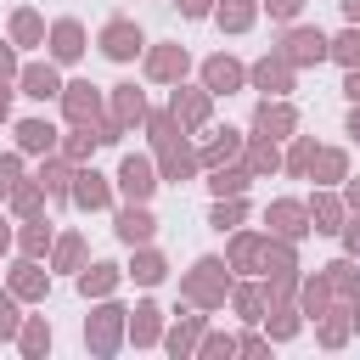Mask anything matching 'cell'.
<instances>
[{"label": "cell", "mask_w": 360, "mask_h": 360, "mask_svg": "<svg viewBox=\"0 0 360 360\" xmlns=\"http://www.w3.org/2000/svg\"><path fill=\"white\" fill-rule=\"evenodd\" d=\"M0 112H6V90H0Z\"/></svg>", "instance_id": "cell-28"}, {"label": "cell", "mask_w": 360, "mask_h": 360, "mask_svg": "<svg viewBox=\"0 0 360 360\" xmlns=\"http://www.w3.org/2000/svg\"><path fill=\"white\" fill-rule=\"evenodd\" d=\"M349 129H354V135H360V112H354V118H349Z\"/></svg>", "instance_id": "cell-27"}, {"label": "cell", "mask_w": 360, "mask_h": 360, "mask_svg": "<svg viewBox=\"0 0 360 360\" xmlns=\"http://www.w3.org/2000/svg\"><path fill=\"white\" fill-rule=\"evenodd\" d=\"M118 180H124V191H129V197H146V191H152V169H146L141 158H129Z\"/></svg>", "instance_id": "cell-3"}, {"label": "cell", "mask_w": 360, "mask_h": 360, "mask_svg": "<svg viewBox=\"0 0 360 360\" xmlns=\"http://www.w3.org/2000/svg\"><path fill=\"white\" fill-rule=\"evenodd\" d=\"M79 202H84V208H101V202H107L101 174H79Z\"/></svg>", "instance_id": "cell-8"}, {"label": "cell", "mask_w": 360, "mask_h": 360, "mask_svg": "<svg viewBox=\"0 0 360 360\" xmlns=\"http://www.w3.org/2000/svg\"><path fill=\"white\" fill-rule=\"evenodd\" d=\"M242 186H248L242 174H214V191H219V197H225V191H242Z\"/></svg>", "instance_id": "cell-19"}, {"label": "cell", "mask_w": 360, "mask_h": 360, "mask_svg": "<svg viewBox=\"0 0 360 360\" xmlns=\"http://www.w3.org/2000/svg\"><path fill=\"white\" fill-rule=\"evenodd\" d=\"M68 112H73L79 124L96 118V96H90V84H73V90H68Z\"/></svg>", "instance_id": "cell-5"}, {"label": "cell", "mask_w": 360, "mask_h": 360, "mask_svg": "<svg viewBox=\"0 0 360 360\" xmlns=\"http://www.w3.org/2000/svg\"><path fill=\"white\" fill-rule=\"evenodd\" d=\"M270 11H276V17H292V11H298V0H270Z\"/></svg>", "instance_id": "cell-23"}, {"label": "cell", "mask_w": 360, "mask_h": 360, "mask_svg": "<svg viewBox=\"0 0 360 360\" xmlns=\"http://www.w3.org/2000/svg\"><path fill=\"white\" fill-rule=\"evenodd\" d=\"M22 343H28V349H34V354H39V349H45V343H51V332H45V326H28V338H22Z\"/></svg>", "instance_id": "cell-20"}, {"label": "cell", "mask_w": 360, "mask_h": 360, "mask_svg": "<svg viewBox=\"0 0 360 360\" xmlns=\"http://www.w3.org/2000/svg\"><path fill=\"white\" fill-rule=\"evenodd\" d=\"M248 17H253V11H248V0H225V6H219V22H231V28H242Z\"/></svg>", "instance_id": "cell-14"}, {"label": "cell", "mask_w": 360, "mask_h": 360, "mask_svg": "<svg viewBox=\"0 0 360 360\" xmlns=\"http://www.w3.org/2000/svg\"><path fill=\"white\" fill-rule=\"evenodd\" d=\"M34 34H39V22H34L28 11H22V17H17V39H34Z\"/></svg>", "instance_id": "cell-21"}, {"label": "cell", "mask_w": 360, "mask_h": 360, "mask_svg": "<svg viewBox=\"0 0 360 360\" xmlns=\"http://www.w3.org/2000/svg\"><path fill=\"white\" fill-rule=\"evenodd\" d=\"M208 84H214V90H231V84H236V68H231V62H208Z\"/></svg>", "instance_id": "cell-13"}, {"label": "cell", "mask_w": 360, "mask_h": 360, "mask_svg": "<svg viewBox=\"0 0 360 360\" xmlns=\"http://www.w3.org/2000/svg\"><path fill=\"white\" fill-rule=\"evenodd\" d=\"M276 225H281L287 236H298V231H304V225H298V208H276Z\"/></svg>", "instance_id": "cell-17"}, {"label": "cell", "mask_w": 360, "mask_h": 360, "mask_svg": "<svg viewBox=\"0 0 360 360\" xmlns=\"http://www.w3.org/2000/svg\"><path fill=\"white\" fill-rule=\"evenodd\" d=\"M22 84H28V96H39V101H45V96H56V90H62V84H56V73H51V68H28V73H22Z\"/></svg>", "instance_id": "cell-4"}, {"label": "cell", "mask_w": 360, "mask_h": 360, "mask_svg": "<svg viewBox=\"0 0 360 360\" xmlns=\"http://www.w3.org/2000/svg\"><path fill=\"white\" fill-rule=\"evenodd\" d=\"M112 281V264H96V276H84V292H101Z\"/></svg>", "instance_id": "cell-18"}, {"label": "cell", "mask_w": 360, "mask_h": 360, "mask_svg": "<svg viewBox=\"0 0 360 360\" xmlns=\"http://www.w3.org/2000/svg\"><path fill=\"white\" fill-rule=\"evenodd\" d=\"M17 326V309H11V298H0V332H11Z\"/></svg>", "instance_id": "cell-22"}, {"label": "cell", "mask_w": 360, "mask_h": 360, "mask_svg": "<svg viewBox=\"0 0 360 360\" xmlns=\"http://www.w3.org/2000/svg\"><path fill=\"white\" fill-rule=\"evenodd\" d=\"M349 96H354V101H360V73H349Z\"/></svg>", "instance_id": "cell-25"}, {"label": "cell", "mask_w": 360, "mask_h": 360, "mask_svg": "<svg viewBox=\"0 0 360 360\" xmlns=\"http://www.w3.org/2000/svg\"><path fill=\"white\" fill-rule=\"evenodd\" d=\"M118 231H124V236H129V242H146V236H152V219H146V214H141V208H129V214H124V219H118Z\"/></svg>", "instance_id": "cell-9"}, {"label": "cell", "mask_w": 360, "mask_h": 360, "mask_svg": "<svg viewBox=\"0 0 360 360\" xmlns=\"http://www.w3.org/2000/svg\"><path fill=\"white\" fill-rule=\"evenodd\" d=\"M101 51H107V56H118V62H129V56L141 51V34H135L129 22H112V28L101 34Z\"/></svg>", "instance_id": "cell-1"}, {"label": "cell", "mask_w": 360, "mask_h": 360, "mask_svg": "<svg viewBox=\"0 0 360 360\" xmlns=\"http://www.w3.org/2000/svg\"><path fill=\"white\" fill-rule=\"evenodd\" d=\"M259 124H264V129H287V124H292V118H287V112H281V107H264V112H259Z\"/></svg>", "instance_id": "cell-16"}, {"label": "cell", "mask_w": 360, "mask_h": 360, "mask_svg": "<svg viewBox=\"0 0 360 360\" xmlns=\"http://www.w3.org/2000/svg\"><path fill=\"white\" fill-rule=\"evenodd\" d=\"M326 51H332V45H326V39L315 34V28H298V34L287 39V56H292V62H321Z\"/></svg>", "instance_id": "cell-2"}, {"label": "cell", "mask_w": 360, "mask_h": 360, "mask_svg": "<svg viewBox=\"0 0 360 360\" xmlns=\"http://www.w3.org/2000/svg\"><path fill=\"white\" fill-rule=\"evenodd\" d=\"M180 11H186V17H202V11H208V0H180Z\"/></svg>", "instance_id": "cell-24"}, {"label": "cell", "mask_w": 360, "mask_h": 360, "mask_svg": "<svg viewBox=\"0 0 360 360\" xmlns=\"http://www.w3.org/2000/svg\"><path fill=\"white\" fill-rule=\"evenodd\" d=\"M253 79H259L264 90H287V68H281V62H264V68H259Z\"/></svg>", "instance_id": "cell-11"}, {"label": "cell", "mask_w": 360, "mask_h": 360, "mask_svg": "<svg viewBox=\"0 0 360 360\" xmlns=\"http://www.w3.org/2000/svg\"><path fill=\"white\" fill-rule=\"evenodd\" d=\"M0 242H6V236H0Z\"/></svg>", "instance_id": "cell-29"}, {"label": "cell", "mask_w": 360, "mask_h": 360, "mask_svg": "<svg viewBox=\"0 0 360 360\" xmlns=\"http://www.w3.org/2000/svg\"><path fill=\"white\" fill-rule=\"evenodd\" d=\"M180 68H186V51H163V56L152 62V73H158V79H169V73H180Z\"/></svg>", "instance_id": "cell-12"}, {"label": "cell", "mask_w": 360, "mask_h": 360, "mask_svg": "<svg viewBox=\"0 0 360 360\" xmlns=\"http://www.w3.org/2000/svg\"><path fill=\"white\" fill-rule=\"evenodd\" d=\"M343 11H349V17H354V22H360V0H343Z\"/></svg>", "instance_id": "cell-26"}, {"label": "cell", "mask_w": 360, "mask_h": 360, "mask_svg": "<svg viewBox=\"0 0 360 360\" xmlns=\"http://www.w3.org/2000/svg\"><path fill=\"white\" fill-rule=\"evenodd\" d=\"M84 45H79V22H56V56L68 62V56H79Z\"/></svg>", "instance_id": "cell-7"}, {"label": "cell", "mask_w": 360, "mask_h": 360, "mask_svg": "<svg viewBox=\"0 0 360 360\" xmlns=\"http://www.w3.org/2000/svg\"><path fill=\"white\" fill-rule=\"evenodd\" d=\"M118 112H124V118H141V90H135V84L118 90Z\"/></svg>", "instance_id": "cell-15"}, {"label": "cell", "mask_w": 360, "mask_h": 360, "mask_svg": "<svg viewBox=\"0 0 360 360\" xmlns=\"http://www.w3.org/2000/svg\"><path fill=\"white\" fill-rule=\"evenodd\" d=\"M332 56H338V62H349V68H354V62H360V34H354V28H349V34H343V39H332Z\"/></svg>", "instance_id": "cell-10"}, {"label": "cell", "mask_w": 360, "mask_h": 360, "mask_svg": "<svg viewBox=\"0 0 360 360\" xmlns=\"http://www.w3.org/2000/svg\"><path fill=\"white\" fill-rule=\"evenodd\" d=\"M17 135H22V146H28V152H45V146H51V135H56V129H51V124H39V118H28V124H22V129H17Z\"/></svg>", "instance_id": "cell-6"}]
</instances>
